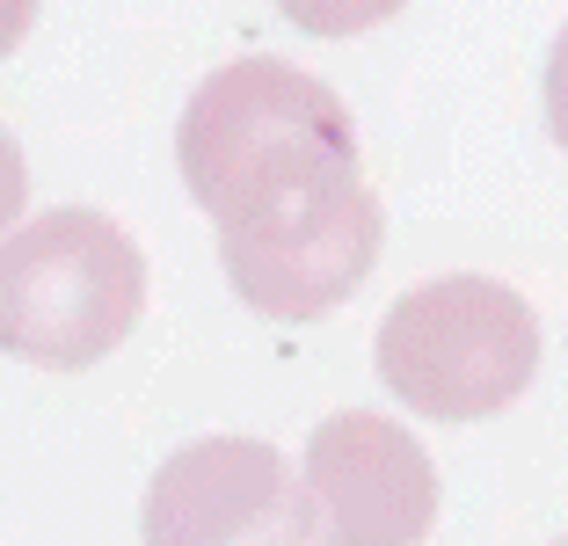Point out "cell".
<instances>
[{
  "mask_svg": "<svg viewBox=\"0 0 568 546\" xmlns=\"http://www.w3.org/2000/svg\"><path fill=\"white\" fill-rule=\"evenodd\" d=\"M372 372L423 423H488L539 380V314L503 277L452 270L386 306Z\"/></svg>",
  "mask_w": 568,
  "mask_h": 546,
  "instance_id": "obj_3",
  "label": "cell"
},
{
  "mask_svg": "<svg viewBox=\"0 0 568 546\" xmlns=\"http://www.w3.org/2000/svg\"><path fill=\"white\" fill-rule=\"evenodd\" d=\"M386 212L365 161H321L248 212L219 219V270L270 321H321L379 270Z\"/></svg>",
  "mask_w": 568,
  "mask_h": 546,
  "instance_id": "obj_4",
  "label": "cell"
},
{
  "mask_svg": "<svg viewBox=\"0 0 568 546\" xmlns=\"http://www.w3.org/2000/svg\"><path fill=\"white\" fill-rule=\"evenodd\" d=\"M561 546H568V539H561Z\"/></svg>",
  "mask_w": 568,
  "mask_h": 546,
  "instance_id": "obj_11",
  "label": "cell"
},
{
  "mask_svg": "<svg viewBox=\"0 0 568 546\" xmlns=\"http://www.w3.org/2000/svg\"><path fill=\"white\" fill-rule=\"evenodd\" d=\"M408 0H277V16L292 22L300 37H321V44H335V37H365V30H386V22L402 16Z\"/></svg>",
  "mask_w": 568,
  "mask_h": 546,
  "instance_id": "obj_7",
  "label": "cell"
},
{
  "mask_svg": "<svg viewBox=\"0 0 568 546\" xmlns=\"http://www.w3.org/2000/svg\"><path fill=\"white\" fill-rule=\"evenodd\" d=\"M321 161H357V124L328 81L284 67V59H234L197 95L183 102L175 124V168L197 212L234 219L255 198L300 182Z\"/></svg>",
  "mask_w": 568,
  "mask_h": 546,
  "instance_id": "obj_2",
  "label": "cell"
},
{
  "mask_svg": "<svg viewBox=\"0 0 568 546\" xmlns=\"http://www.w3.org/2000/svg\"><path fill=\"white\" fill-rule=\"evenodd\" d=\"M146 255L110 212L51 204L0 241V350L30 372H88L132 343Z\"/></svg>",
  "mask_w": 568,
  "mask_h": 546,
  "instance_id": "obj_1",
  "label": "cell"
},
{
  "mask_svg": "<svg viewBox=\"0 0 568 546\" xmlns=\"http://www.w3.org/2000/svg\"><path fill=\"white\" fill-rule=\"evenodd\" d=\"M539 95H547V132H554V146L568 153V22H561V37H554V51H547V81H539Z\"/></svg>",
  "mask_w": 568,
  "mask_h": 546,
  "instance_id": "obj_9",
  "label": "cell"
},
{
  "mask_svg": "<svg viewBox=\"0 0 568 546\" xmlns=\"http://www.w3.org/2000/svg\"><path fill=\"white\" fill-rule=\"evenodd\" d=\"M139 546H314V503L277 445L197 437L146 481Z\"/></svg>",
  "mask_w": 568,
  "mask_h": 546,
  "instance_id": "obj_5",
  "label": "cell"
},
{
  "mask_svg": "<svg viewBox=\"0 0 568 546\" xmlns=\"http://www.w3.org/2000/svg\"><path fill=\"white\" fill-rule=\"evenodd\" d=\"M306 503L321 546H430L437 532V466L379 408H343L306 437Z\"/></svg>",
  "mask_w": 568,
  "mask_h": 546,
  "instance_id": "obj_6",
  "label": "cell"
},
{
  "mask_svg": "<svg viewBox=\"0 0 568 546\" xmlns=\"http://www.w3.org/2000/svg\"><path fill=\"white\" fill-rule=\"evenodd\" d=\"M37 8H44V0H0V59H8V51H16L22 37H30Z\"/></svg>",
  "mask_w": 568,
  "mask_h": 546,
  "instance_id": "obj_10",
  "label": "cell"
},
{
  "mask_svg": "<svg viewBox=\"0 0 568 546\" xmlns=\"http://www.w3.org/2000/svg\"><path fill=\"white\" fill-rule=\"evenodd\" d=\"M22 212H30V161H22L16 132L0 124V241L22 226Z\"/></svg>",
  "mask_w": 568,
  "mask_h": 546,
  "instance_id": "obj_8",
  "label": "cell"
}]
</instances>
